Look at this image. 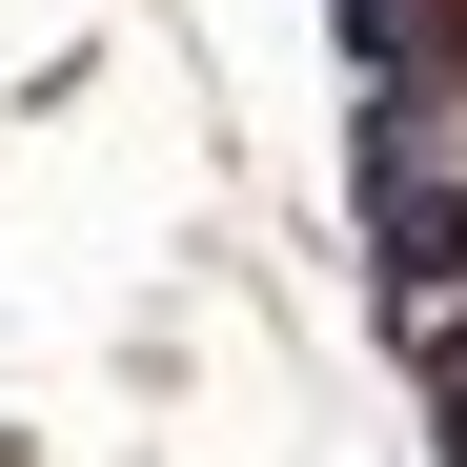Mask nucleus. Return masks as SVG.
I'll return each instance as SVG.
<instances>
[{"mask_svg":"<svg viewBox=\"0 0 467 467\" xmlns=\"http://www.w3.org/2000/svg\"><path fill=\"white\" fill-rule=\"evenodd\" d=\"M366 244H386V285H407V326L467 305V163L427 142V102H366Z\"/></svg>","mask_w":467,"mask_h":467,"instance_id":"f257e3e1","label":"nucleus"},{"mask_svg":"<svg viewBox=\"0 0 467 467\" xmlns=\"http://www.w3.org/2000/svg\"><path fill=\"white\" fill-rule=\"evenodd\" d=\"M407 346H427V407H447V467H467V305H427Z\"/></svg>","mask_w":467,"mask_h":467,"instance_id":"f03ea898","label":"nucleus"}]
</instances>
